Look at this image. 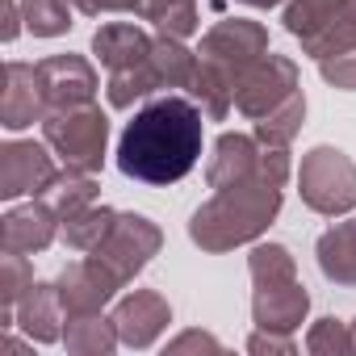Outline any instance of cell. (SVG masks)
I'll return each mask as SVG.
<instances>
[{
	"instance_id": "6da1fadb",
	"label": "cell",
	"mask_w": 356,
	"mask_h": 356,
	"mask_svg": "<svg viewBox=\"0 0 356 356\" xmlns=\"http://www.w3.org/2000/svg\"><path fill=\"white\" fill-rule=\"evenodd\" d=\"M202 159V109L189 97H155L122 130L118 168L143 185H176Z\"/></svg>"
},
{
	"instance_id": "7a4b0ae2",
	"label": "cell",
	"mask_w": 356,
	"mask_h": 356,
	"mask_svg": "<svg viewBox=\"0 0 356 356\" xmlns=\"http://www.w3.org/2000/svg\"><path fill=\"white\" fill-rule=\"evenodd\" d=\"M281 210V185L268 181V176H256V181L218 189L189 222L193 243H202L206 252H227L235 243L256 239Z\"/></svg>"
},
{
	"instance_id": "3957f363",
	"label": "cell",
	"mask_w": 356,
	"mask_h": 356,
	"mask_svg": "<svg viewBox=\"0 0 356 356\" xmlns=\"http://www.w3.org/2000/svg\"><path fill=\"white\" fill-rule=\"evenodd\" d=\"M252 281H256V298H252V314L264 331H293L310 306L298 273H293V256L281 243L256 248L252 252Z\"/></svg>"
},
{
	"instance_id": "277c9868",
	"label": "cell",
	"mask_w": 356,
	"mask_h": 356,
	"mask_svg": "<svg viewBox=\"0 0 356 356\" xmlns=\"http://www.w3.org/2000/svg\"><path fill=\"white\" fill-rule=\"evenodd\" d=\"M47 143L63 155L67 168L80 172H97L105 159V138H109V122L105 113L88 101V105H67V109H51L42 118Z\"/></svg>"
},
{
	"instance_id": "5b68a950",
	"label": "cell",
	"mask_w": 356,
	"mask_h": 356,
	"mask_svg": "<svg viewBox=\"0 0 356 356\" xmlns=\"http://www.w3.org/2000/svg\"><path fill=\"white\" fill-rule=\"evenodd\" d=\"M302 202L318 214H343L356 206V163L335 147H314L298 172Z\"/></svg>"
},
{
	"instance_id": "8992f818",
	"label": "cell",
	"mask_w": 356,
	"mask_h": 356,
	"mask_svg": "<svg viewBox=\"0 0 356 356\" xmlns=\"http://www.w3.org/2000/svg\"><path fill=\"white\" fill-rule=\"evenodd\" d=\"M202 63H210V67H218L235 88H239V80L268 55V34H264V26H256V22H218L206 38H202Z\"/></svg>"
},
{
	"instance_id": "52a82bcc",
	"label": "cell",
	"mask_w": 356,
	"mask_h": 356,
	"mask_svg": "<svg viewBox=\"0 0 356 356\" xmlns=\"http://www.w3.org/2000/svg\"><path fill=\"white\" fill-rule=\"evenodd\" d=\"M155 248H159V231H155L147 218H138V214H118L113 227L105 231V239L92 248V260H97L118 285H126V281L155 256Z\"/></svg>"
},
{
	"instance_id": "ba28073f",
	"label": "cell",
	"mask_w": 356,
	"mask_h": 356,
	"mask_svg": "<svg viewBox=\"0 0 356 356\" xmlns=\"http://www.w3.org/2000/svg\"><path fill=\"white\" fill-rule=\"evenodd\" d=\"M293 92H298V67H293L289 59H281V55H264V59L239 80L235 105H239V113L264 122V118L277 113Z\"/></svg>"
},
{
	"instance_id": "9c48e42d",
	"label": "cell",
	"mask_w": 356,
	"mask_h": 356,
	"mask_svg": "<svg viewBox=\"0 0 356 356\" xmlns=\"http://www.w3.org/2000/svg\"><path fill=\"white\" fill-rule=\"evenodd\" d=\"M38 84L47 97V109H67V105H88L97 97V72L80 55H51L38 63Z\"/></svg>"
},
{
	"instance_id": "30bf717a",
	"label": "cell",
	"mask_w": 356,
	"mask_h": 356,
	"mask_svg": "<svg viewBox=\"0 0 356 356\" xmlns=\"http://www.w3.org/2000/svg\"><path fill=\"white\" fill-rule=\"evenodd\" d=\"M55 163L38 143H9L0 151V197H22V193H47L55 181Z\"/></svg>"
},
{
	"instance_id": "8fae6325",
	"label": "cell",
	"mask_w": 356,
	"mask_h": 356,
	"mask_svg": "<svg viewBox=\"0 0 356 356\" xmlns=\"http://www.w3.org/2000/svg\"><path fill=\"white\" fill-rule=\"evenodd\" d=\"M264 176V143L248 134H222L210 159V189H231Z\"/></svg>"
},
{
	"instance_id": "7c38bea8",
	"label": "cell",
	"mask_w": 356,
	"mask_h": 356,
	"mask_svg": "<svg viewBox=\"0 0 356 356\" xmlns=\"http://www.w3.org/2000/svg\"><path fill=\"white\" fill-rule=\"evenodd\" d=\"M47 113L51 109H47V97H42V84H38V67L9 63L5 67V97H0V118H5V126L22 130V126L42 122Z\"/></svg>"
},
{
	"instance_id": "4fadbf2b",
	"label": "cell",
	"mask_w": 356,
	"mask_h": 356,
	"mask_svg": "<svg viewBox=\"0 0 356 356\" xmlns=\"http://www.w3.org/2000/svg\"><path fill=\"white\" fill-rule=\"evenodd\" d=\"M113 289H122V285H118L92 256L80 260V264H72V268L59 277V298H63L67 318H72V314H101V306L113 298Z\"/></svg>"
},
{
	"instance_id": "5bb4252c",
	"label": "cell",
	"mask_w": 356,
	"mask_h": 356,
	"mask_svg": "<svg viewBox=\"0 0 356 356\" xmlns=\"http://www.w3.org/2000/svg\"><path fill=\"white\" fill-rule=\"evenodd\" d=\"M168 318H172L168 302H163L159 293H151V289L130 293V298L113 310V327H118L122 343H130V348H147V343L163 331Z\"/></svg>"
},
{
	"instance_id": "9a60e30c",
	"label": "cell",
	"mask_w": 356,
	"mask_h": 356,
	"mask_svg": "<svg viewBox=\"0 0 356 356\" xmlns=\"http://www.w3.org/2000/svg\"><path fill=\"white\" fill-rule=\"evenodd\" d=\"M55 206L51 202H34V206H22L13 214H5V252H42L51 239H55Z\"/></svg>"
},
{
	"instance_id": "2e32d148",
	"label": "cell",
	"mask_w": 356,
	"mask_h": 356,
	"mask_svg": "<svg viewBox=\"0 0 356 356\" xmlns=\"http://www.w3.org/2000/svg\"><path fill=\"white\" fill-rule=\"evenodd\" d=\"M151 42H155V38H147L138 26H130V22H109V26L97 30L92 51L101 55V63H105L109 72H122V67L143 63V59L151 55Z\"/></svg>"
},
{
	"instance_id": "e0dca14e",
	"label": "cell",
	"mask_w": 356,
	"mask_h": 356,
	"mask_svg": "<svg viewBox=\"0 0 356 356\" xmlns=\"http://www.w3.org/2000/svg\"><path fill=\"white\" fill-rule=\"evenodd\" d=\"M318 268L335 285H356V218L331 227L318 239Z\"/></svg>"
},
{
	"instance_id": "ac0fdd59",
	"label": "cell",
	"mask_w": 356,
	"mask_h": 356,
	"mask_svg": "<svg viewBox=\"0 0 356 356\" xmlns=\"http://www.w3.org/2000/svg\"><path fill=\"white\" fill-rule=\"evenodd\" d=\"M59 310H63V298H59V285H30L26 289V298L17 302V318H22V327L34 335V339H42V343H51V339H59Z\"/></svg>"
},
{
	"instance_id": "d6986e66",
	"label": "cell",
	"mask_w": 356,
	"mask_h": 356,
	"mask_svg": "<svg viewBox=\"0 0 356 356\" xmlns=\"http://www.w3.org/2000/svg\"><path fill=\"white\" fill-rule=\"evenodd\" d=\"M302 47H306V55H314V59L352 51V47H356V0H343V5L335 9V17H331L310 42H302Z\"/></svg>"
},
{
	"instance_id": "ffe728a7",
	"label": "cell",
	"mask_w": 356,
	"mask_h": 356,
	"mask_svg": "<svg viewBox=\"0 0 356 356\" xmlns=\"http://www.w3.org/2000/svg\"><path fill=\"white\" fill-rule=\"evenodd\" d=\"M47 202L55 206V214H59V218H67V214H76V210H84V206H92V202H97V185H92V176H88V172L67 168V172H59L55 181H51Z\"/></svg>"
},
{
	"instance_id": "44dd1931",
	"label": "cell",
	"mask_w": 356,
	"mask_h": 356,
	"mask_svg": "<svg viewBox=\"0 0 356 356\" xmlns=\"http://www.w3.org/2000/svg\"><path fill=\"white\" fill-rule=\"evenodd\" d=\"M138 17L155 22L172 38H185V34L197 30V0H143Z\"/></svg>"
},
{
	"instance_id": "7402d4cb",
	"label": "cell",
	"mask_w": 356,
	"mask_h": 356,
	"mask_svg": "<svg viewBox=\"0 0 356 356\" xmlns=\"http://www.w3.org/2000/svg\"><path fill=\"white\" fill-rule=\"evenodd\" d=\"M113 210H105V206H84V210H76V214H67L63 218V239L72 243V248H80V252H92L101 239H105V231L113 227Z\"/></svg>"
},
{
	"instance_id": "603a6c76",
	"label": "cell",
	"mask_w": 356,
	"mask_h": 356,
	"mask_svg": "<svg viewBox=\"0 0 356 356\" xmlns=\"http://www.w3.org/2000/svg\"><path fill=\"white\" fill-rule=\"evenodd\" d=\"M67 323H72L67 327V348L72 352H109L122 339L118 327H113V318L105 323L101 314H72Z\"/></svg>"
},
{
	"instance_id": "cb8c5ba5",
	"label": "cell",
	"mask_w": 356,
	"mask_h": 356,
	"mask_svg": "<svg viewBox=\"0 0 356 356\" xmlns=\"http://www.w3.org/2000/svg\"><path fill=\"white\" fill-rule=\"evenodd\" d=\"M343 5V0H289V9H285V30L302 42H310L331 17L335 9Z\"/></svg>"
},
{
	"instance_id": "d4e9b609",
	"label": "cell",
	"mask_w": 356,
	"mask_h": 356,
	"mask_svg": "<svg viewBox=\"0 0 356 356\" xmlns=\"http://www.w3.org/2000/svg\"><path fill=\"white\" fill-rule=\"evenodd\" d=\"M302 113H306V101H302V88H298L277 113H268V118L256 126V138H260V143H273V147H289V138H293L298 126H302Z\"/></svg>"
},
{
	"instance_id": "484cf974",
	"label": "cell",
	"mask_w": 356,
	"mask_h": 356,
	"mask_svg": "<svg viewBox=\"0 0 356 356\" xmlns=\"http://www.w3.org/2000/svg\"><path fill=\"white\" fill-rule=\"evenodd\" d=\"M26 9V26L38 34V38H55L72 26L67 17V0H22Z\"/></svg>"
},
{
	"instance_id": "4316f807",
	"label": "cell",
	"mask_w": 356,
	"mask_h": 356,
	"mask_svg": "<svg viewBox=\"0 0 356 356\" xmlns=\"http://www.w3.org/2000/svg\"><path fill=\"white\" fill-rule=\"evenodd\" d=\"M30 285H34V273L26 268V256L5 252V323L13 318V310H17V302L26 298Z\"/></svg>"
},
{
	"instance_id": "83f0119b",
	"label": "cell",
	"mask_w": 356,
	"mask_h": 356,
	"mask_svg": "<svg viewBox=\"0 0 356 356\" xmlns=\"http://www.w3.org/2000/svg\"><path fill=\"white\" fill-rule=\"evenodd\" d=\"M318 72H323L327 84L352 92V88H356V47H352V51H339V55H323V59H318Z\"/></svg>"
},
{
	"instance_id": "f1b7e54d",
	"label": "cell",
	"mask_w": 356,
	"mask_h": 356,
	"mask_svg": "<svg viewBox=\"0 0 356 356\" xmlns=\"http://www.w3.org/2000/svg\"><path fill=\"white\" fill-rule=\"evenodd\" d=\"M310 352H327V348H335V352H348L352 348V335H343V327H335V318H323L314 331H310Z\"/></svg>"
},
{
	"instance_id": "f546056e",
	"label": "cell",
	"mask_w": 356,
	"mask_h": 356,
	"mask_svg": "<svg viewBox=\"0 0 356 356\" xmlns=\"http://www.w3.org/2000/svg\"><path fill=\"white\" fill-rule=\"evenodd\" d=\"M72 5H76L80 13L97 17V13H138L143 0H72Z\"/></svg>"
},
{
	"instance_id": "4dcf8cb0",
	"label": "cell",
	"mask_w": 356,
	"mask_h": 356,
	"mask_svg": "<svg viewBox=\"0 0 356 356\" xmlns=\"http://www.w3.org/2000/svg\"><path fill=\"white\" fill-rule=\"evenodd\" d=\"M197 343H206V348H218L210 335H197V331H189V335H181V339L172 343V352H181V348H197Z\"/></svg>"
},
{
	"instance_id": "1f68e13d",
	"label": "cell",
	"mask_w": 356,
	"mask_h": 356,
	"mask_svg": "<svg viewBox=\"0 0 356 356\" xmlns=\"http://www.w3.org/2000/svg\"><path fill=\"white\" fill-rule=\"evenodd\" d=\"M5 13H9V26H5V38H17V0H9V5H5Z\"/></svg>"
},
{
	"instance_id": "d6a6232c",
	"label": "cell",
	"mask_w": 356,
	"mask_h": 356,
	"mask_svg": "<svg viewBox=\"0 0 356 356\" xmlns=\"http://www.w3.org/2000/svg\"><path fill=\"white\" fill-rule=\"evenodd\" d=\"M243 5H256V9H268V5H281V0H243Z\"/></svg>"
},
{
	"instance_id": "836d02e7",
	"label": "cell",
	"mask_w": 356,
	"mask_h": 356,
	"mask_svg": "<svg viewBox=\"0 0 356 356\" xmlns=\"http://www.w3.org/2000/svg\"><path fill=\"white\" fill-rule=\"evenodd\" d=\"M352 348H356V327H352Z\"/></svg>"
}]
</instances>
